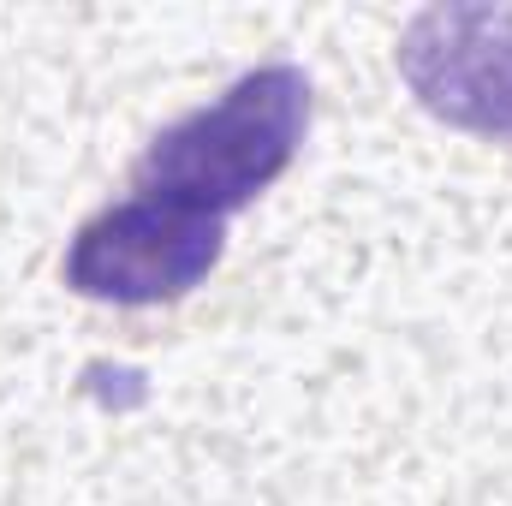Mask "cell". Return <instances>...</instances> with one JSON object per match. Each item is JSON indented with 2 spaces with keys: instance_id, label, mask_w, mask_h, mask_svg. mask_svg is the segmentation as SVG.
I'll list each match as a JSON object with an SVG mask.
<instances>
[{
  "instance_id": "1",
  "label": "cell",
  "mask_w": 512,
  "mask_h": 506,
  "mask_svg": "<svg viewBox=\"0 0 512 506\" xmlns=\"http://www.w3.org/2000/svg\"><path fill=\"white\" fill-rule=\"evenodd\" d=\"M304 131H310V78L286 60L256 66L239 84H227V96L191 108L161 131L131 167V191L233 221L292 167Z\"/></svg>"
},
{
  "instance_id": "2",
  "label": "cell",
  "mask_w": 512,
  "mask_h": 506,
  "mask_svg": "<svg viewBox=\"0 0 512 506\" xmlns=\"http://www.w3.org/2000/svg\"><path fill=\"white\" fill-rule=\"evenodd\" d=\"M221 251H227V221L131 191L72 233L60 274L78 298L143 310V304H173L197 280H209Z\"/></svg>"
},
{
  "instance_id": "3",
  "label": "cell",
  "mask_w": 512,
  "mask_h": 506,
  "mask_svg": "<svg viewBox=\"0 0 512 506\" xmlns=\"http://www.w3.org/2000/svg\"><path fill=\"white\" fill-rule=\"evenodd\" d=\"M399 72L435 120L512 137V12L495 6L423 12L399 42Z\"/></svg>"
}]
</instances>
